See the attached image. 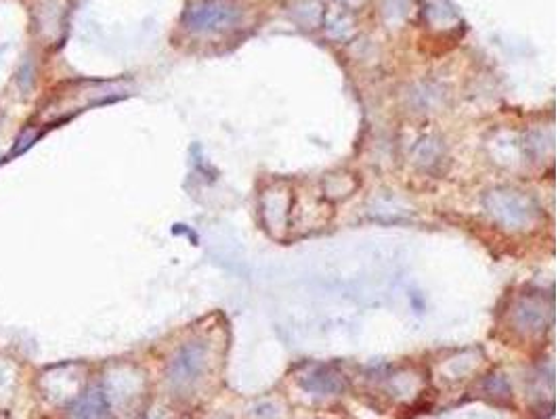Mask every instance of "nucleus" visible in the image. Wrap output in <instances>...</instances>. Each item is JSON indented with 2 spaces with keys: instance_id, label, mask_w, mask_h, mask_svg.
Listing matches in <instances>:
<instances>
[{
  "instance_id": "1",
  "label": "nucleus",
  "mask_w": 560,
  "mask_h": 419,
  "mask_svg": "<svg viewBox=\"0 0 560 419\" xmlns=\"http://www.w3.org/2000/svg\"><path fill=\"white\" fill-rule=\"evenodd\" d=\"M208 350L203 342H187L168 363V382L179 392H187L206 369Z\"/></svg>"
},
{
  "instance_id": "2",
  "label": "nucleus",
  "mask_w": 560,
  "mask_h": 419,
  "mask_svg": "<svg viewBox=\"0 0 560 419\" xmlns=\"http://www.w3.org/2000/svg\"><path fill=\"white\" fill-rule=\"evenodd\" d=\"M301 386L307 390V392L315 394H341L347 390V379L341 371L332 369V367H309L307 371L298 377Z\"/></svg>"
},
{
  "instance_id": "3",
  "label": "nucleus",
  "mask_w": 560,
  "mask_h": 419,
  "mask_svg": "<svg viewBox=\"0 0 560 419\" xmlns=\"http://www.w3.org/2000/svg\"><path fill=\"white\" fill-rule=\"evenodd\" d=\"M489 210L506 225L525 223L531 217L529 200L520 197L517 191H495L489 197Z\"/></svg>"
},
{
  "instance_id": "4",
  "label": "nucleus",
  "mask_w": 560,
  "mask_h": 419,
  "mask_svg": "<svg viewBox=\"0 0 560 419\" xmlns=\"http://www.w3.org/2000/svg\"><path fill=\"white\" fill-rule=\"evenodd\" d=\"M73 419H110V405L101 390H90L72 411Z\"/></svg>"
},
{
  "instance_id": "5",
  "label": "nucleus",
  "mask_w": 560,
  "mask_h": 419,
  "mask_svg": "<svg viewBox=\"0 0 560 419\" xmlns=\"http://www.w3.org/2000/svg\"><path fill=\"white\" fill-rule=\"evenodd\" d=\"M548 310L537 300H525L517 309V323L525 330H541L546 325Z\"/></svg>"
},
{
  "instance_id": "6",
  "label": "nucleus",
  "mask_w": 560,
  "mask_h": 419,
  "mask_svg": "<svg viewBox=\"0 0 560 419\" xmlns=\"http://www.w3.org/2000/svg\"><path fill=\"white\" fill-rule=\"evenodd\" d=\"M38 137H41V133H34V130H27V133H24V137L17 141V145L13 147V151H11V157L24 154L27 147H32V143H34V141H36Z\"/></svg>"
}]
</instances>
